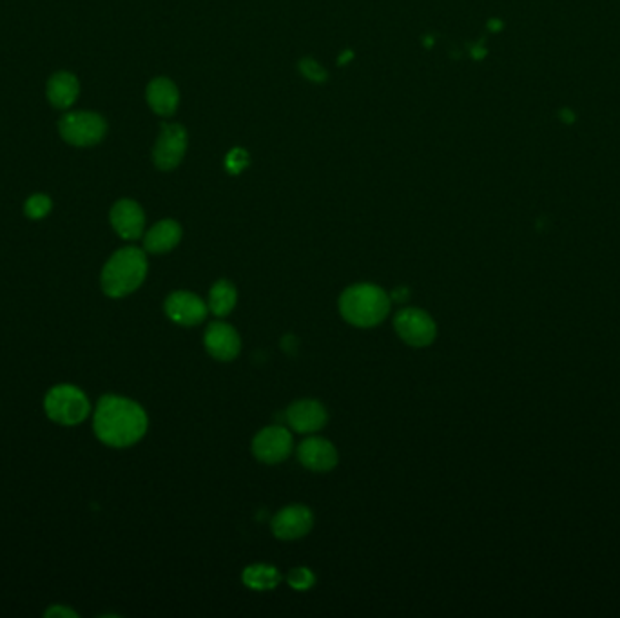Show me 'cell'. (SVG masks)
<instances>
[{
  "label": "cell",
  "instance_id": "obj_11",
  "mask_svg": "<svg viewBox=\"0 0 620 618\" xmlns=\"http://www.w3.org/2000/svg\"><path fill=\"white\" fill-rule=\"evenodd\" d=\"M203 343L209 354L218 361H233L234 358H238L242 350V339L238 332L224 321H214L207 327Z\"/></svg>",
  "mask_w": 620,
  "mask_h": 618
},
{
  "label": "cell",
  "instance_id": "obj_18",
  "mask_svg": "<svg viewBox=\"0 0 620 618\" xmlns=\"http://www.w3.org/2000/svg\"><path fill=\"white\" fill-rule=\"evenodd\" d=\"M236 301H238L236 287L227 280H219L212 285L209 292L207 306L216 318H226L234 311Z\"/></svg>",
  "mask_w": 620,
  "mask_h": 618
},
{
  "label": "cell",
  "instance_id": "obj_23",
  "mask_svg": "<svg viewBox=\"0 0 620 618\" xmlns=\"http://www.w3.org/2000/svg\"><path fill=\"white\" fill-rule=\"evenodd\" d=\"M247 162H249L247 153H245L243 149H234V151L227 156L226 165H227V169H229L233 174H238V172L243 170V167L247 165Z\"/></svg>",
  "mask_w": 620,
  "mask_h": 618
},
{
  "label": "cell",
  "instance_id": "obj_19",
  "mask_svg": "<svg viewBox=\"0 0 620 618\" xmlns=\"http://www.w3.org/2000/svg\"><path fill=\"white\" fill-rule=\"evenodd\" d=\"M242 579H243V584L247 588L256 590V591L274 590L282 582L280 571L273 566H267V564H252V566L245 567Z\"/></svg>",
  "mask_w": 620,
  "mask_h": 618
},
{
  "label": "cell",
  "instance_id": "obj_13",
  "mask_svg": "<svg viewBox=\"0 0 620 618\" xmlns=\"http://www.w3.org/2000/svg\"><path fill=\"white\" fill-rule=\"evenodd\" d=\"M298 459L306 470L330 471L338 464V452L330 440L310 437L298 447Z\"/></svg>",
  "mask_w": 620,
  "mask_h": 618
},
{
  "label": "cell",
  "instance_id": "obj_7",
  "mask_svg": "<svg viewBox=\"0 0 620 618\" xmlns=\"http://www.w3.org/2000/svg\"><path fill=\"white\" fill-rule=\"evenodd\" d=\"M294 448L292 433L283 426H267L252 440V454L265 464H278L289 459Z\"/></svg>",
  "mask_w": 620,
  "mask_h": 618
},
{
  "label": "cell",
  "instance_id": "obj_1",
  "mask_svg": "<svg viewBox=\"0 0 620 618\" xmlns=\"http://www.w3.org/2000/svg\"><path fill=\"white\" fill-rule=\"evenodd\" d=\"M95 433L104 445L127 448L137 445L147 432V416L144 408L120 395H104L93 419Z\"/></svg>",
  "mask_w": 620,
  "mask_h": 618
},
{
  "label": "cell",
  "instance_id": "obj_17",
  "mask_svg": "<svg viewBox=\"0 0 620 618\" xmlns=\"http://www.w3.org/2000/svg\"><path fill=\"white\" fill-rule=\"evenodd\" d=\"M147 102L155 113L167 116L179 107V90L167 78H156L147 87Z\"/></svg>",
  "mask_w": 620,
  "mask_h": 618
},
{
  "label": "cell",
  "instance_id": "obj_4",
  "mask_svg": "<svg viewBox=\"0 0 620 618\" xmlns=\"http://www.w3.org/2000/svg\"><path fill=\"white\" fill-rule=\"evenodd\" d=\"M44 408H46V414L52 421L66 426L80 424L90 416L91 410L87 395L80 388L71 384L53 386L46 395Z\"/></svg>",
  "mask_w": 620,
  "mask_h": 618
},
{
  "label": "cell",
  "instance_id": "obj_12",
  "mask_svg": "<svg viewBox=\"0 0 620 618\" xmlns=\"http://www.w3.org/2000/svg\"><path fill=\"white\" fill-rule=\"evenodd\" d=\"M285 417L289 426L298 433H314L322 430L329 419L325 407L314 400H301L292 403Z\"/></svg>",
  "mask_w": 620,
  "mask_h": 618
},
{
  "label": "cell",
  "instance_id": "obj_22",
  "mask_svg": "<svg viewBox=\"0 0 620 618\" xmlns=\"http://www.w3.org/2000/svg\"><path fill=\"white\" fill-rule=\"evenodd\" d=\"M299 67H301V73H303L306 78L314 80V82H323V80L327 78L325 69H323L316 60H313V59H305V60H301Z\"/></svg>",
  "mask_w": 620,
  "mask_h": 618
},
{
  "label": "cell",
  "instance_id": "obj_21",
  "mask_svg": "<svg viewBox=\"0 0 620 618\" xmlns=\"http://www.w3.org/2000/svg\"><path fill=\"white\" fill-rule=\"evenodd\" d=\"M287 582L290 584L292 590H298V591H306L313 588L316 584V577H314V573L306 569V567H296L289 573V577H287Z\"/></svg>",
  "mask_w": 620,
  "mask_h": 618
},
{
  "label": "cell",
  "instance_id": "obj_20",
  "mask_svg": "<svg viewBox=\"0 0 620 618\" xmlns=\"http://www.w3.org/2000/svg\"><path fill=\"white\" fill-rule=\"evenodd\" d=\"M52 207H53V203L46 194H33L26 202L24 210H26V216H29L31 219H40V218L50 214Z\"/></svg>",
  "mask_w": 620,
  "mask_h": 618
},
{
  "label": "cell",
  "instance_id": "obj_2",
  "mask_svg": "<svg viewBox=\"0 0 620 618\" xmlns=\"http://www.w3.org/2000/svg\"><path fill=\"white\" fill-rule=\"evenodd\" d=\"M390 301V296L378 285H352L339 297V313L346 323L370 329L388 316Z\"/></svg>",
  "mask_w": 620,
  "mask_h": 618
},
{
  "label": "cell",
  "instance_id": "obj_24",
  "mask_svg": "<svg viewBox=\"0 0 620 618\" xmlns=\"http://www.w3.org/2000/svg\"><path fill=\"white\" fill-rule=\"evenodd\" d=\"M46 616L48 618H76L78 614L71 609V607H66V606H53L46 611Z\"/></svg>",
  "mask_w": 620,
  "mask_h": 618
},
{
  "label": "cell",
  "instance_id": "obj_3",
  "mask_svg": "<svg viewBox=\"0 0 620 618\" xmlns=\"http://www.w3.org/2000/svg\"><path fill=\"white\" fill-rule=\"evenodd\" d=\"M147 276V258L137 247L115 252L102 271V289L109 297H123L135 292Z\"/></svg>",
  "mask_w": 620,
  "mask_h": 618
},
{
  "label": "cell",
  "instance_id": "obj_5",
  "mask_svg": "<svg viewBox=\"0 0 620 618\" xmlns=\"http://www.w3.org/2000/svg\"><path fill=\"white\" fill-rule=\"evenodd\" d=\"M59 131H60V137L68 144L76 147H90L99 144L104 139L107 125L104 118L97 113L76 111V113H68L60 118Z\"/></svg>",
  "mask_w": 620,
  "mask_h": 618
},
{
  "label": "cell",
  "instance_id": "obj_10",
  "mask_svg": "<svg viewBox=\"0 0 620 618\" xmlns=\"http://www.w3.org/2000/svg\"><path fill=\"white\" fill-rule=\"evenodd\" d=\"M314 524V515L306 506L292 504L283 508L273 519V534L282 541H294L305 537Z\"/></svg>",
  "mask_w": 620,
  "mask_h": 618
},
{
  "label": "cell",
  "instance_id": "obj_8",
  "mask_svg": "<svg viewBox=\"0 0 620 618\" xmlns=\"http://www.w3.org/2000/svg\"><path fill=\"white\" fill-rule=\"evenodd\" d=\"M163 308H165V314L171 321L184 325V327L200 325L209 314L207 303L200 296H196L193 292H186V290L172 292L165 299Z\"/></svg>",
  "mask_w": 620,
  "mask_h": 618
},
{
  "label": "cell",
  "instance_id": "obj_16",
  "mask_svg": "<svg viewBox=\"0 0 620 618\" xmlns=\"http://www.w3.org/2000/svg\"><path fill=\"white\" fill-rule=\"evenodd\" d=\"M80 93V83L75 75L60 71L48 82V99L59 109H68L75 104Z\"/></svg>",
  "mask_w": 620,
  "mask_h": 618
},
{
  "label": "cell",
  "instance_id": "obj_15",
  "mask_svg": "<svg viewBox=\"0 0 620 618\" xmlns=\"http://www.w3.org/2000/svg\"><path fill=\"white\" fill-rule=\"evenodd\" d=\"M182 240V227L172 222V219H163L158 222L144 238V247L151 254H163L172 250Z\"/></svg>",
  "mask_w": 620,
  "mask_h": 618
},
{
  "label": "cell",
  "instance_id": "obj_6",
  "mask_svg": "<svg viewBox=\"0 0 620 618\" xmlns=\"http://www.w3.org/2000/svg\"><path fill=\"white\" fill-rule=\"evenodd\" d=\"M393 329L407 345L421 348L433 343L437 336L435 321L421 308H405L393 318Z\"/></svg>",
  "mask_w": 620,
  "mask_h": 618
},
{
  "label": "cell",
  "instance_id": "obj_9",
  "mask_svg": "<svg viewBox=\"0 0 620 618\" xmlns=\"http://www.w3.org/2000/svg\"><path fill=\"white\" fill-rule=\"evenodd\" d=\"M186 147H187L186 129L179 123L163 125L155 147V163L163 170L174 169L182 162L186 154Z\"/></svg>",
  "mask_w": 620,
  "mask_h": 618
},
{
  "label": "cell",
  "instance_id": "obj_14",
  "mask_svg": "<svg viewBox=\"0 0 620 618\" xmlns=\"http://www.w3.org/2000/svg\"><path fill=\"white\" fill-rule=\"evenodd\" d=\"M111 226L123 240H139L144 233L146 216L132 200H120L111 209Z\"/></svg>",
  "mask_w": 620,
  "mask_h": 618
}]
</instances>
